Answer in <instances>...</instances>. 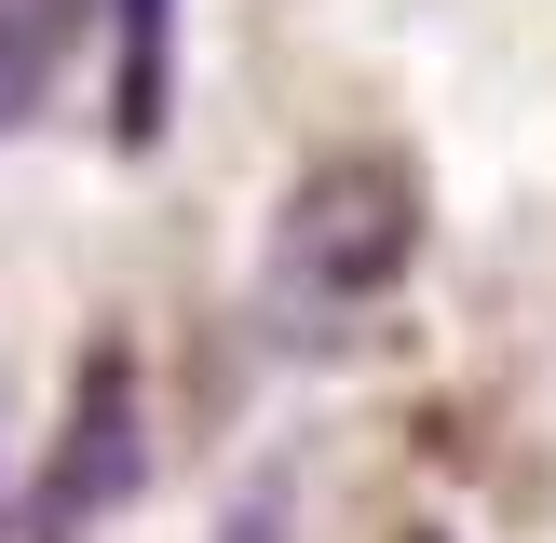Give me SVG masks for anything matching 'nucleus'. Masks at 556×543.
<instances>
[{"label":"nucleus","mask_w":556,"mask_h":543,"mask_svg":"<svg viewBox=\"0 0 556 543\" xmlns=\"http://www.w3.org/2000/svg\"><path fill=\"white\" fill-rule=\"evenodd\" d=\"M421 231H434V204H421V163L407 150H326V163H299V190L271 204L258 286H271L286 326H340V313H367V299L407 286Z\"/></svg>","instance_id":"obj_1"},{"label":"nucleus","mask_w":556,"mask_h":543,"mask_svg":"<svg viewBox=\"0 0 556 543\" xmlns=\"http://www.w3.org/2000/svg\"><path fill=\"white\" fill-rule=\"evenodd\" d=\"M150 476V407H136V353L96 340L81 353V394H68V434H54L41 489H27V543H96L109 516L136 503Z\"/></svg>","instance_id":"obj_2"},{"label":"nucleus","mask_w":556,"mask_h":543,"mask_svg":"<svg viewBox=\"0 0 556 543\" xmlns=\"http://www.w3.org/2000/svg\"><path fill=\"white\" fill-rule=\"evenodd\" d=\"M109 27H123V96H109V123H123V150H150L163 136V81H177V0H109Z\"/></svg>","instance_id":"obj_3"},{"label":"nucleus","mask_w":556,"mask_h":543,"mask_svg":"<svg viewBox=\"0 0 556 543\" xmlns=\"http://www.w3.org/2000/svg\"><path fill=\"white\" fill-rule=\"evenodd\" d=\"M54 54H68V0H0V136H27V123H41Z\"/></svg>","instance_id":"obj_4"},{"label":"nucleus","mask_w":556,"mask_h":543,"mask_svg":"<svg viewBox=\"0 0 556 543\" xmlns=\"http://www.w3.org/2000/svg\"><path fill=\"white\" fill-rule=\"evenodd\" d=\"M286 516H299V476L271 462L258 489H244V516H231V543H286Z\"/></svg>","instance_id":"obj_5"}]
</instances>
